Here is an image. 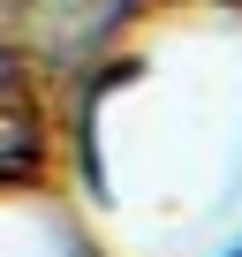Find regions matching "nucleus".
Masks as SVG:
<instances>
[{"label": "nucleus", "instance_id": "obj_1", "mask_svg": "<svg viewBox=\"0 0 242 257\" xmlns=\"http://www.w3.org/2000/svg\"><path fill=\"white\" fill-rule=\"evenodd\" d=\"M53 159V128H46V98H16L0 106V189H31Z\"/></svg>", "mask_w": 242, "mask_h": 257}]
</instances>
